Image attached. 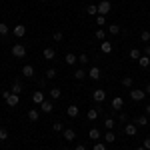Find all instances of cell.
<instances>
[{
	"label": "cell",
	"instance_id": "cell-1",
	"mask_svg": "<svg viewBox=\"0 0 150 150\" xmlns=\"http://www.w3.org/2000/svg\"><path fill=\"white\" fill-rule=\"evenodd\" d=\"M2 98L6 100L8 106H16L20 102V94H14V92H2Z\"/></svg>",
	"mask_w": 150,
	"mask_h": 150
},
{
	"label": "cell",
	"instance_id": "cell-2",
	"mask_svg": "<svg viewBox=\"0 0 150 150\" xmlns=\"http://www.w3.org/2000/svg\"><path fill=\"white\" fill-rule=\"evenodd\" d=\"M12 56L14 58H24L26 56V46H24V44H14V46H12Z\"/></svg>",
	"mask_w": 150,
	"mask_h": 150
},
{
	"label": "cell",
	"instance_id": "cell-3",
	"mask_svg": "<svg viewBox=\"0 0 150 150\" xmlns=\"http://www.w3.org/2000/svg\"><path fill=\"white\" fill-rule=\"evenodd\" d=\"M130 98H132L134 102H142V100L146 98V92L140 90V88H134V90H130Z\"/></svg>",
	"mask_w": 150,
	"mask_h": 150
},
{
	"label": "cell",
	"instance_id": "cell-4",
	"mask_svg": "<svg viewBox=\"0 0 150 150\" xmlns=\"http://www.w3.org/2000/svg\"><path fill=\"white\" fill-rule=\"evenodd\" d=\"M98 6V14H102V16H106L108 12H110V0H102L100 4H96Z\"/></svg>",
	"mask_w": 150,
	"mask_h": 150
},
{
	"label": "cell",
	"instance_id": "cell-5",
	"mask_svg": "<svg viewBox=\"0 0 150 150\" xmlns=\"http://www.w3.org/2000/svg\"><path fill=\"white\" fill-rule=\"evenodd\" d=\"M92 98H94V102H104L106 100V92H104L102 88H96L92 92Z\"/></svg>",
	"mask_w": 150,
	"mask_h": 150
},
{
	"label": "cell",
	"instance_id": "cell-6",
	"mask_svg": "<svg viewBox=\"0 0 150 150\" xmlns=\"http://www.w3.org/2000/svg\"><path fill=\"white\" fill-rule=\"evenodd\" d=\"M12 34L16 36V38H22V36L26 34V26H24V24H16V26L12 28Z\"/></svg>",
	"mask_w": 150,
	"mask_h": 150
},
{
	"label": "cell",
	"instance_id": "cell-7",
	"mask_svg": "<svg viewBox=\"0 0 150 150\" xmlns=\"http://www.w3.org/2000/svg\"><path fill=\"white\" fill-rule=\"evenodd\" d=\"M136 132H138V126H136L134 122L124 126V134H126V136H136Z\"/></svg>",
	"mask_w": 150,
	"mask_h": 150
},
{
	"label": "cell",
	"instance_id": "cell-8",
	"mask_svg": "<svg viewBox=\"0 0 150 150\" xmlns=\"http://www.w3.org/2000/svg\"><path fill=\"white\" fill-rule=\"evenodd\" d=\"M66 114H68L70 118H76V116L80 114V108H78L76 104H70L68 108H66Z\"/></svg>",
	"mask_w": 150,
	"mask_h": 150
},
{
	"label": "cell",
	"instance_id": "cell-9",
	"mask_svg": "<svg viewBox=\"0 0 150 150\" xmlns=\"http://www.w3.org/2000/svg\"><path fill=\"white\" fill-rule=\"evenodd\" d=\"M100 74H102V72H100V68H98V66H92V68L88 70V76H90L92 80H100V78H102Z\"/></svg>",
	"mask_w": 150,
	"mask_h": 150
},
{
	"label": "cell",
	"instance_id": "cell-10",
	"mask_svg": "<svg viewBox=\"0 0 150 150\" xmlns=\"http://www.w3.org/2000/svg\"><path fill=\"white\" fill-rule=\"evenodd\" d=\"M40 110H42V112H44V114H50V112H52V110H54V104L50 102V100H44V102L40 104Z\"/></svg>",
	"mask_w": 150,
	"mask_h": 150
},
{
	"label": "cell",
	"instance_id": "cell-11",
	"mask_svg": "<svg viewBox=\"0 0 150 150\" xmlns=\"http://www.w3.org/2000/svg\"><path fill=\"white\" fill-rule=\"evenodd\" d=\"M122 106H124V98L122 96H114L112 98V108L114 110H122Z\"/></svg>",
	"mask_w": 150,
	"mask_h": 150
},
{
	"label": "cell",
	"instance_id": "cell-12",
	"mask_svg": "<svg viewBox=\"0 0 150 150\" xmlns=\"http://www.w3.org/2000/svg\"><path fill=\"white\" fill-rule=\"evenodd\" d=\"M22 76L24 78H32L34 76V66H30V64L22 66Z\"/></svg>",
	"mask_w": 150,
	"mask_h": 150
},
{
	"label": "cell",
	"instance_id": "cell-13",
	"mask_svg": "<svg viewBox=\"0 0 150 150\" xmlns=\"http://www.w3.org/2000/svg\"><path fill=\"white\" fill-rule=\"evenodd\" d=\"M62 136H64V140H70V142H72V140L76 138V132H74L72 128H64V130H62Z\"/></svg>",
	"mask_w": 150,
	"mask_h": 150
},
{
	"label": "cell",
	"instance_id": "cell-14",
	"mask_svg": "<svg viewBox=\"0 0 150 150\" xmlns=\"http://www.w3.org/2000/svg\"><path fill=\"white\" fill-rule=\"evenodd\" d=\"M42 54H44V58H46V60H54V58H56V50H54V48H44V52H42Z\"/></svg>",
	"mask_w": 150,
	"mask_h": 150
},
{
	"label": "cell",
	"instance_id": "cell-15",
	"mask_svg": "<svg viewBox=\"0 0 150 150\" xmlns=\"http://www.w3.org/2000/svg\"><path fill=\"white\" fill-rule=\"evenodd\" d=\"M32 102H34V104H38V106H40V104L44 102V94L40 92V90H36V92L32 94Z\"/></svg>",
	"mask_w": 150,
	"mask_h": 150
},
{
	"label": "cell",
	"instance_id": "cell-16",
	"mask_svg": "<svg viewBox=\"0 0 150 150\" xmlns=\"http://www.w3.org/2000/svg\"><path fill=\"white\" fill-rule=\"evenodd\" d=\"M64 62H66V64H68V66H74V64H76V62H78V56H74V54H72V52H68V54H66V56H64Z\"/></svg>",
	"mask_w": 150,
	"mask_h": 150
},
{
	"label": "cell",
	"instance_id": "cell-17",
	"mask_svg": "<svg viewBox=\"0 0 150 150\" xmlns=\"http://www.w3.org/2000/svg\"><path fill=\"white\" fill-rule=\"evenodd\" d=\"M104 142H106V144H112V142H116V134L112 132V130H108V132L104 134Z\"/></svg>",
	"mask_w": 150,
	"mask_h": 150
},
{
	"label": "cell",
	"instance_id": "cell-18",
	"mask_svg": "<svg viewBox=\"0 0 150 150\" xmlns=\"http://www.w3.org/2000/svg\"><path fill=\"white\" fill-rule=\"evenodd\" d=\"M138 64L142 66V68H148V66H150V56H146V54H142V56L138 58Z\"/></svg>",
	"mask_w": 150,
	"mask_h": 150
},
{
	"label": "cell",
	"instance_id": "cell-19",
	"mask_svg": "<svg viewBox=\"0 0 150 150\" xmlns=\"http://www.w3.org/2000/svg\"><path fill=\"white\" fill-rule=\"evenodd\" d=\"M134 124H136V126H148V116H146V114L138 116V118L134 120Z\"/></svg>",
	"mask_w": 150,
	"mask_h": 150
},
{
	"label": "cell",
	"instance_id": "cell-20",
	"mask_svg": "<svg viewBox=\"0 0 150 150\" xmlns=\"http://www.w3.org/2000/svg\"><path fill=\"white\" fill-rule=\"evenodd\" d=\"M88 138H90V140H100V130H98V128H90Z\"/></svg>",
	"mask_w": 150,
	"mask_h": 150
},
{
	"label": "cell",
	"instance_id": "cell-21",
	"mask_svg": "<svg viewBox=\"0 0 150 150\" xmlns=\"http://www.w3.org/2000/svg\"><path fill=\"white\" fill-rule=\"evenodd\" d=\"M86 14L96 16V14H98V6H96V4H88V6H86Z\"/></svg>",
	"mask_w": 150,
	"mask_h": 150
},
{
	"label": "cell",
	"instance_id": "cell-22",
	"mask_svg": "<svg viewBox=\"0 0 150 150\" xmlns=\"http://www.w3.org/2000/svg\"><path fill=\"white\" fill-rule=\"evenodd\" d=\"M86 118H88V120H96V118H98V108H90V110L86 112Z\"/></svg>",
	"mask_w": 150,
	"mask_h": 150
},
{
	"label": "cell",
	"instance_id": "cell-23",
	"mask_svg": "<svg viewBox=\"0 0 150 150\" xmlns=\"http://www.w3.org/2000/svg\"><path fill=\"white\" fill-rule=\"evenodd\" d=\"M38 110H36V108H32V110H28V120H30V122H36V120H38Z\"/></svg>",
	"mask_w": 150,
	"mask_h": 150
},
{
	"label": "cell",
	"instance_id": "cell-24",
	"mask_svg": "<svg viewBox=\"0 0 150 150\" xmlns=\"http://www.w3.org/2000/svg\"><path fill=\"white\" fill-rule=\"evenodd\" d=\"M10 92H14V94H20V92H22V84H20V80H14Z\"/></svg>",
	"mask_w": 150,
	"mask_h": 150
},
{
	"label": "cell",
	"instance_id": "cell-25",
	"mask_svg": "<svg viewBox=\"0 0 150 150\" xmlns=\"http://www.w3.org/2000/svg\"><path fill=\"white\" fill-rule=\"evenodd\" d=\"M74 78H76V80H84V78H86V70L78 68L76 72H74Z\"/></svg>",
	"mask_w": 150,
	"mask_h": 150
},
{
	"label": "cell",
	"instance_id": "cell-26",
	"mask_svg": "<svg viewBox=\"0 0 150 150\" xmlns=\"http://www.w3.org/2000/svg\"><path fill=\"white\" fill-rule=\"evenodd\" d=\"M60 96H62V90H60V88H52V90H50V98H52V100H58Z\"/></svg>",
	"mask_w": 150,
	"mask_h": 150
},
{
	"label": "cell",
	"instance_id": "cell-27",
	"mask_svg": "<svg viewBox=\"0 0 150 150\" xmlns=\"http://www.w3.org/2000/svg\"><path fill=\"white\" fill-rule=\"evenodd\" d=\"M140 56H142V52H140L138 48H132V50H130V58H132V60H138Z\"/></svg>",
	"mask_w": 150,
	"mask_h": 150
},
{
	"label": "cell",
	"instance_id": "cell-28",
	"mask_svg": "<svg viewBox=\"0 0 150 150\" xmlns=\"http://www.w3.org/2000/svg\"><path fill=\"white\" fill-rule=\"evenodd\" d=\"M102 52L104 54H110L112 52V42H102Z\"/></svg>",
	"mask_w": 150,
	"mask_h": 150
},
{
	"label": "cell",
	"instance_id": "cell-29",
	"mask_svg": "<svg viewBox=\"0 0 150 150\" xmlns=\"http://www.w3.org/2000/svg\"><path fill=\"white\" fill-rule=\"evenodd\" d=\"M114 118H106V120H104V126H106V130H112V128H114Z\"/></svg>",
	"mask_w": 150,
	"mask_h": 150
},
{
	"label": "cell",
	"instance_id": "cell-30",
	"mask_svg": "<svg viewBox=\"0 0 150 150\" xmlns=\"http://www.w3.org/2000/svg\"><path fill=\"white\" fill-rule=\"evenodd\" d=\"M96 38H98V40H102L104 42V38H106V30H104V28H98V30H96Z\"/></svg>",
	"mask_w": 150,
	"mask_h": 150
},
{
	"label": "cell",
	"instance_id": "cell-31",
	"mask_svg": "<svg viewBox=\"0 0 150 150\" xmlns=\"http://www.w3.org/2000/svg\"><path fill=\"white\" fill-rule=\"evenodd\" d=\"M140 40H142V42H148L150 40V30H142V32H140Z\"/></svg>",
	"mask_w": 150,
	"mask_h": 150
},
{
	"label": "cell",
	"instance_id": "cell-32",
	"mask_svg": "<svg viewBox=\"0 0 150 150\" xmlns=\"http://www.w3.org/2000/svg\"><path fill=\"white\" fill-rule=\"evenodd\" d=\"M108 32H110V34H118V32H120V26H118V24H110V26H108Z\"/></svg>",
	"mask_w": 150,
	"mask_h": 150
},
{
	"label": "cell",
	"instance_id": "cell-33",
	"mask_svg": "<svg viewBox=\"0 0 150 150\" xmlns=\"http://www.w3.org/2000/svg\"><path fill=\"white\" fill-rule=\"evenodd\" d=\"M96 24H98V26H106V16L98 14V16H96Z\"/></svg>",
	"mask_w": 150,
	"mask_h": 150
},
{
	"label": "cell",
	"instance_id": "cell-34",
	"mask_svg": "<svg viewBox=\"0 0 150 150\" xmlns=\"http://www.w3.org/2000/svg\"><path fill=\"white\" fill-rule=\"evenodd\" d=\"M122 86L130 88V86H132V76H124V78H122Z\"/></svg>",
	"mask_w": 150,
	"mask_h": 150
},
{
	"label": "cell",
	"instance_id": "cell-35",
	"mask_svg": "<svg viewBox=\"0 0 150 150\" xmlns=\"http://www.w3.org/2000/svg\"><path fill=\"white\" fill-rule=\"evenodd\" d=\"M52 130H54V132H62V130H64V124H62V122H54V124H52Z\"/></svg>",
	"mask_w": 150,
	"mask_h": 150
},
{
	"label": "cell",
	"instance_id": "cell-36",
	"mask_svg": "<svg viewBox=\"0 0 150 150\" xmlns=\"http://www.w3.org/2000/svg\"><path fill=\"white\" fill-rule=\"evenodd\" d=\"M8 30H10V28H8L6 24L0 22V36H6V34H8Z\"/></svg>",
	"mask_w": 150,
	"mask_h": 150
},
{
	"label": "cell",
	"instance_id": "cell-37",
	"mask_svg": "<svg viewBox=\"0 0 150 150\" xmlns=\"http://www.w3.org/2000/svg\"><path fill=\"white\" fill-rule=\"evenodd\" d=\"M46 78H56V68H48L46 70Z\"/></svg>",
	"mask_w": 150,
	"mask_h": 150
},
{
	"label": "cell",
	"instance_id": "cell-38",
	"mask_svg": "<svg viewBox=\"0 0 150 150\" xmlns=\"http://www.w3.org/2000/svg\"><path fill=\"white\" fill-rule=\"evenodd\" d=\"M86 62H88V56H86V54H80V56H78V64L86 66Z\"/></svg>",
	"mask_w": 150,
	"mask_h": 150
},
{
	"label": "cell",
	"instance_id": "cell-39",
	"mask_svg": "<svg viewBox=\"0 0 150 150\" xmlns=\"http://www.w3.org/2000/svg\"><path fill=\"white\" fill-rule=\"evenodd\" d=\"M0 140H8V130L6 128H0Z\"/></svg>",
	"mask_w": 150,
	"mask_h": 150
},
{
	"label": "cell",
	"instance_id": "cell-40",
	"mask_svg": "<svg viewBox=\"0 0 150 150\" xmlns=\"http://www.w3.org/2000/svg\"><path fill=\"white\" fill-rule=\"evenodd\" d=\"M92 150H106V142H96Z\"/></svg>",
	"mask_w": 150,
	"mask_h": 150
},
{
	"label": "cell",
	"instance_id": "cell-41",
	"mask_svg": "<svg viewBox=\"0 0 150 150\" xmlns=\"http://www.w3.org/2000/svg\"><path fill=\"white\" fill-rule=\"evenodd\" d=\"M62 38H64V34H62L60 30H56V32H54V40H56V42H60Z\"/></svg>",
	"mask_w": 150,
	"mask_h": 150
},
{
	"label": "cell",
	"instance_id": "cell-42",
	"mask_svg": "<svg viewBox=\"0 0 150 150\" xmlns=\"http://www.w3.org/2000/svg\"><path fill=\"white\" fill-rule=\"evenodd\" d=\"M142 146H144L146 150H150V136H148V138H144V144H142Z\"/></svg>",
	"mask_w": 150,
	"mask_h": 150
},
{
	"label": "cell",
	"instance_id": "cell-43",
	"mask_svg": "<svg viewBox=\"0 0 150 150\" xmlns=\"http://www.w3.org/2000/svg\"><path fill=\"white\" fill-rule=\"evenodd\" d=\"M118 120H120V122H126V120H128V116H126V114H124V112H122V114L118 116Z\"/></svg>",
	"mask_w": 150,
	"mask_h": 150
},
{
	"label": "cell",
	"instance_id": "cell-44",
	"mask_svg": "<svg viewBox=\"0 0 150 150\" xmlns=\"http://www.w3.org/2000/svg\"><path fill=\"white\" fill-rule=\"evenodd\" d=\"M144 54H146V56H150V44H146V46H144Z\"/></svg>",
	"mask_w": 150,
	"mask_h": 150
},
{
	"label": "cell",
	"instance_id": "cell-45",
	"mask_svg": "<svg viewBox=\"0 0 150 150\" xmlns=\"http://www.w3.org/2000/svg\"><path fill=\"white\" fill-rule=\"evenodd\" d=\"M144 112H146V116H150V104H146V106H144Z\"/></svg>",
	"mask_w": 150,
	"mask_h": 150
},
{
	"label": "cell",
	"instance_id": "cell-46",
	"mask_svg": "<svg viewBox=\"0 0 150 150\" xmlns=\"http://www.w3.org/2000/svg\"><path fill=\"white\" fill-rule=\"evenodd\" d=\"M144 92H146V96H148V94H150V82H148V84H146V88H144Z\"/></svg>",
	"mask_w": 150,
	"mask_h": 150
},
{
	"label": "cell",
	"instance_id": "cell-47",
	"mask_svg": "<svg viewBox=\"0 0 150 150\" xmlns=\"http://www.w3.org/2000/svg\"><path fill=\"white\" fill-rule=\"evenodd\" d=\"M74 150H86V146H84V144H78V146H76Z\"/></svg>",
	"mask_w": 150,
	"mask_h": 150
},
{
	"label": "cell",
	"instance_id": "cell-48",
	"mask_svg": "<svg viewBox=\"0 0 150 150\" xmlns=\"http://www.w3.org/2000/svg\"><path fill=\"white\" fill-rule=\"evenodd\" d=\"M136 150H146V148H144V146H140V148H136Z\"/></svg>",
	"mask_w": 150,
	"mask_h": 150
},
{
	"label": "cell",
	"instance_id": "cell-49",
	"mask_svg": "<svg viewBox=\"0 0 150 150\" xmlns=\"http://www.w3.org/2000/svg\"><path fill=\"white\" fill-rule=\"evenodd\" d=\"M40 2H48V0H40Z\"/></svg>",
	"mask_w": 150,
	"mask_h": 150
},
{
	"label": "cell",
	"instance_id": "cell-50",
	"mask_svg": "<svg viewBox=\"0 0 150 150\" xmlns=\"http://www.w3.org/2000/svg\"><path fill=\"white\" fill-rule=\"evenodd\" d=\"M58 2H62V0H58Z\"/></svg>",
	"mask_w": 150,
	"mask_h": 150
}]
</instances>
